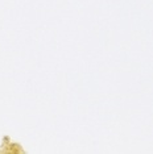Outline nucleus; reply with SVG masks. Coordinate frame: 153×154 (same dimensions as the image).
Instances as JSON below:
<instances>
[]
</instances>
